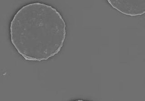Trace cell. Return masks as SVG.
<instances>
[{
  "label": "cell",
  "instance_id": "cell-2",
  "mask_svg": "<svg viewBox=\"0 0 145 101\" xmlns=\"http://www.w3.org/2000/svg\"><path fill=\"white\" fill-rule=\"evenodd\" d=\"M112 8L121 13L130 16L137 17L145 13V0H108Z\"/></svg>",
  "mask_w": 145,
  "mask_h": 101
},
{
  "label": "cell",
  "instance_id": "cell-3",
  "mask_svg": "<svg viewBox=\"0 0 145 101\" xmlns=\"http://www.w3.org/2000/svg\"><path fill=\"white\" fill-rule=\"evenodd\" d=\"M87 101V100H83V99H78V100H73V101Z\"/></svg>",
  "mask_w": 145,
  "mask_h": 101
},
{
  "label": "cell",
  "instance_id": "cell-1",
  "mask_svg": "<svg viewBox=\"0 0 145 101\" xmlns=\"http://www.w3.org/2000/svg\"><path fill=\"white\" fill-rule=\"evenodd\" d=\"M9 34L11 44L25 60L41 61L61 51L67 25L56 8L43 2H31L14 15Z\"/></svg>",
  "mask_w": 145,
  "mask_h": 101
}]
</instances>
